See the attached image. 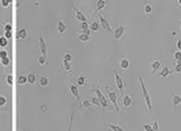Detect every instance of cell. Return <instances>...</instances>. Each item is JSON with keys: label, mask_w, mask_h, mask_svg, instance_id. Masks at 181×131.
<instances>
[{"label": "cell", "mask_w": 181, "mask_h": 131, "mask_svg": "<svg viewBox=\"0 0 181 131\" xmlns=\"http://www.w3.org/2000/svg\"><path fill=\"white\" fill-rule=\"evenodd\" d=\"M0 3H1V6H2L3 8H7V7L9 6V3H10V2H9V0H1V1H0Z\"/></svg>", "instance_id": "ab89813d"}, {"label": "cell", "mask_w": 181, "mask_h": 131, "mask_svg": "<svg viewBox=\"0 0 181 131\" xmlns=\"http://www.w3.org/2000/svg\"><path fill=\"white\" fill-rule=\"evenodd\" d=\"M174 59L177 61L181 60V51H177V52L174 53Z\"/></svg>", "instance_id": "b9f144b4"}, {"label": "cell", "mask_w": 181, "mask_h": 131, "mask_svg": "<svg viewBox=\"0 0 181 131\" xmlns=\"http://www.w3.org/2000/svg\"><path fill=\"white\" fill-rule=\"evenodd\" d=\"M0 63H1V59H0Z\"/></svg>", "instance_id": "c3c4849f"}, {"label": "cell", "mask_w": 181, "mask_h": 131, "mask_svg": "<svg viewBox=\"0 0 181 131\" xmlns=\"http://www.w3.org/2000/svg\"><path fill=\"white\" fill-rule=\"evenodd\" d=\"M177 48H178V51H181V40L178 39L177 41Z\"/></svg>", "instance_id": "f6af8a7d"}, {"label": "cell", "mask_w": 181, "mask_h": 131, "mask_svg": "<svg viewBox=\"0 0 181 131\" xmlns=\"http://www.w3.org/2000/svg\"><path fill=\"white\" fill-rule=\"evenodd\" d=\"M121 103H122V106L125 109H128V107H130L134 104V97L130 96V95H123Z\"/></svg>", "instance_id": "9c48e42d"}, {"label": "cell", "mask_w": 181, "mask_h": 131, "mask_svg": "<svg viewBox=\"0 0 181 131\" xmlns=\"http://www.w3.org/2000/svg\"><path fill=\"white\" fill-rule=\"evenodd\" d=\"M181 71V60L177 61V64H175V68H174V72H180Z\"/></svg>", "instance_id": "f35d334b"}, {"label": "cell", "mask_w": 181, "mask_h": 131, "mask_svg": "<svg viewBox=\"0 0 181 131\" xmlns=\"http://www.w3.org/2000/svg\"><path fill=\"white\" fill-rule=\"evenodd\" d=\"M8 45V40L2 35L0 36V48H6Z\"/></svg>", "instance_id": "484cf974"}, {"label": "cell", "mask_w": 181, "mask_h": 131, "mask_svg": "<svg viewBox=\"0 0 181 131\" xmlns=\"http://www.w3.org/2000/svg\"><path fill=\"white\" fill-rule=\"evenodd\" d=\"M74 35L82 42H88L92 39V35H84V34H74Z\"/></svg>", "instance_id": "2e32d148"}, {"label": "cell", "mask_w": 181, "mask_h": 131, "mask_svg": "<svg viewBox=\"0 0 181 131\" xmlns=\"http://www.w3.org/2000/svg\"><path fill=\"white\" fill-rule=\"evenodd\" d=\"M62 64H64V68L66 73H70V70H71V64H70V62H68V61H64V60Z\"/></svg>", "instance_id": "d4e9b609"}, {"label": "cell", "mask_w": 181, "mask_h": 131, "mask_svg": "<svg viewBox=\"0 0 181 131\" xmlns=\"http://www.w3.org/2000/svg\"><path fill=\"white\" fill-rule=\"evenodd\" d=\"M19 131H23V130H21V129H19Z\"/></svg>", "instance_id": "7dc6e473"}, {"label": "cell", "mask_w": 181, "mask_h": 131, "mask_svg": "<svg viewBox=\"0 0 181 131\" xmlns=\"http://www.w3.org/2000/svg\"><path fill=\"white\" fill-rule=\"evenodd\" d=\"M3 36H5V37H6L7 40H10L11 37H12V33H11V32H6Z\"/></svg>", "instance_id": "ee69618b"}, {"label": "cell", "mask_w": 181, "mask_h": 131, "mask_svg": "<svg viewBox=\"0 0 181 131\" xmlns=\"http://www.w3.org/2000/svg\"><path fill=\"white\" fill-rule=\"evenodd\" d=\"M152 10H153V7H152L149 3H145V5H144V14L149 15V14L152 12Z\"/></svg>", "instance_id": "4316f807"}, {"label": "cell", "mask_w": 181, "mask_h": 131, "mask_svg": "<svg viewBox=\"0 0 181 131\" xmlns=\"http://www.w3.org/2000/svg\"><path fill=\"white\" fill-rule=\"evenodd\" d=\"M82 106L87 109L88 111H92V107H91L92 106V103H91V101H84L82 103Z\"/></svg>", "instance_id": "f1b7e54d"}, {"label": "cell", "mask_w": 181, "mask_h": 131, "mask_svg": "<svg viewBox=\"0 0 181 131\" xmlns=\"http://www.w3.org/2000/svg\"><path fill=\"white\" fill-rule=\"evenodd\" d=\"M76 112H73V114L69 118V122H68V131H71V125H73V120H74V115Z\"/></svg>", "instance_id": "836d02e7"}, {"label": "cell", "mask_w": 181, "mask_h": 131, "mask_svg": "<svg viewBox=\"0 0 181 131\" xmlns=\"http://www.w3.org/2000/svg\"><path fill=\"white\" fill-rule=\"evenodd\" d=\"M129 66H130V61L128 60L127 58H122L121 61H120V67H121V69L127 70L128 68H129Z\"/></svg>", "instance_id": "e0dca14e"}, {"label": "cell", "mask_w": 181, "mask_h": 131, "mask_svg": "<svg viewBox=\"0 0 181 131\" xmlns=\"http://www.w3.org/2000/svg\"><path fill=\"white\" fill-rule=\"evenodd\" d=\"M157 73H159V76H161V77H168L169 75L173 73V72H172L168 67H163V68H161L160 71H159Z\"/></svg>", "instance_id": "5bb4252c"}, {"label": "cell", "mask_w": 181, "mask_h": 131, "mask_svg": "<svg viewBox=\"0 0 181 131\" xmlns=\"http://www.w3.org/2000/svg\"><path fill=\"white\" fill-rule=\"evenodd\" d=\"M27 82V77L26 76H21L19 78H18V84L19 85H24V84H26Z\"/></svg>", "instance_id": "e575fe53"}, {"label": "cell", "mask_w": 181, "mask_h": 131, "mask_svg": "<svg viewBox=\"0 0 181 131\" xmlns=\"http://www.w3.org/2000/svg\"><path fill=\"white\" fill-rule=\"evenodd\" d=\"M58 32H59V34L60 35H62L64 33V30H67V26H66V24H64V20H61V19H59L58 20Z\"/></svg>", "instance_id": "4fadbf2b"}, {"label": "cell", "mask_w": 181, "mask_h": 131, "mask_svg": "<svg viewBox=\"0 0 181 131\" xmlns=\"http://www.w3.org/2000/svg\"><path fill=\"white\" fill-rule=\"evenodd\" d=\"M180 28H181V26H180Z\"/></svg>", "instance_id": "f907efd6"}, {"label": "cell", "mask_w": 181, "mask_h": 131, "mask_svg": "<svg viewBox=\"0 0 181 131\" xmlns=\"http://www.w3.org/2000/svg\"><path fill=\"white\" fill-rule=\"evenodd\" d=\"M104 91L107 93V98L109 100L110 103H112V105L114 106V110L116 111H120V107H119V103H118V94L116 91H113L112 88L110 87H104Z\"/></svg>", "instance_id": "3957f363"}, {"label": "cell", "mask_w": 181, "mask_h": 131, "mask_svg": "<svg viewBox=\"0 0 181 131\" xmlns=\"http://www.w3.org/2000/svg\"><path fill=\"white\" fill-rule=\"evenodd\" d=\"M89 30H92V32H97V30H100V24L96 23L95 20H93V21L89 24Z\"/></svg>", "instance_id": "603a6c76"}, {"label": "cell", "mask_w": 181, "mask_h": 131, "mask_svg": "<svg viewBox=\"0 0 181 131\" xmlns=\"http://www.w3.org/2000/svg\"><path fill=\"white\" fill-rule=\"evenodd\" d=\"M97 17L100 18V21H101V26H102L104 30H107V32H110V33H112V32H113L112 27H111V25H110V23H109V21H107V20L105 19V18H104V17H103L101 14H100V15H97Z\"/></svg>", "instance_id": "30bf717a"}, {"label": "cell", "mask_w": 181, "mask_h": 131, "mask_svg": "<svg viewBox=\"0 0 181 131\" xmlns=\"http://www.w3.org/2000/svg\"><path fill=\"white\" fill-rule=\"evenodd\" d=\"M27 82L33 86V85H35V82H36V75H35V72L34 71H30L28 73H27Z\"/></svg>", "instance_id": "7c38bea8"}, {"label": "cell", "mask_w": 181, "mask_h": 131, "mask_svg": "<svg viewBox=\"0 0 181 131\" xmlns=\"http://www.w3.org/2000/svg\"><path fill=\"white\" fill-rule=\"evenodd\" d=\"M144 130L145 131H154L153 130V127L150 124H144Z\"/></svg>", "instance_id": "7bdbcfd3"}, {"label": "cell", "mask_w": 181, "mask_h": 131, "mask_svg": "<svg viewBox=\"0 0 181 131\" xmlns=\"http://www.w3.org/2000/svg\"><path fill=\"white\" fill-rule=\"evenodd\" d=\"M153 130L154 131H160V127H159V120L157 119H155L154 120V123H153Z\"/></svg>", "instance_id": "8d00e7d4"}, {"label": "cell", "mask_w": 181, "mask_h": 131, "mask_svg": "<svg viewBox=\"0 0 181 131\" xmlns=\"http://www.w3.org/2000/svg\"><path fill=\"white\" fill-rule=\"evenodd\" d=\"M7 103H8V100H7V98H6L3 95H0V107L5 106Z\"/></svg>", "instance_id": "1f68e13d"}, {"label": "cell", "mask_w": 181, "mask_h": 131, "mask_svg": "<svg viewBox=\"0 0 181 131\" xmlns=\"http://www.w3.org/2000/svg\"><path fill=\"white\" fill-rule=\"evenodd\" d=\"M64 60L68 61V62H71V61H73V55H71V53H70L69 51L64 55Z\"/></svg>", "instance_id": "4dcf8cb0"}, {"label": "cell", "mask_w": 181, "mask_h": 131, "mask_svg": "<svg viewBox=\"0 0 181 131\" xmlns=\"http://www.w3.org/2000/svg\"><path fill=\"white\" fill-rule=\"evenodd\" d=\"M92 93H95L96 94V97L98 98V101L101 103V106H102L104 110H113V107L111 106L110 102H107V96L100 91V87H94V88L92 89Z\"/></svg>", "instance_id": "7a4b0ae2"}, {"label": "cell", "mask_w": 181, "mask_h": 131, "mask_svg": "<svg viewBox=\"0 0 181 131\" xmlns=\"http://www.w3.org/2000/svg\"><path fill=\"white\" fill-rule=\"evenodd\" d=\"M150 67H152L153 73H156V72H159V71H160V69L162 68L160 59H155V60H153L152 64H150Z\"/></svg>", "instance_id": "8fae6325"}, {"label": "cell", "mask_w": 181, "mask_h": 131, "mask_svg": "<svg viewBox=\"0 0 181 131\" xmlns=\"http://www.w3.org/2000/svg\"><path fill=\"white\" fill-rule=\"evenodd\" d=\"M3 78H5L6 85H8V86H12V85H14V76H12L11 73H9V75H5Z\"/></svg>", "instance_id": "d6986e66"}, {"label": "cell", "mask_w": 181, "mask_h": 131, "mask_svg": "<svg viewBox=\"0 0 181 131\" xmlns=\"http://www.w3.org/2000/svg\"><path fill=\"white\" fill-rule=\"evenodd\" d=\"M37 61H39V63H40L41 66H44V64H48V58H44L43 55H41V57H39V58H37Z\"/></svg>", "instance_id": "f546056e"}, {"label": "cell", "mask_w": 181, "mask_h": 131, "mask_svg": "<svg viewBox=\"0 0 181 131\" xmlns=\"http://www.w3.org/2000/svg\"><path fill=\"white\" fill-rule=\"evenodd\" d=\"M5 58H8V52L6 50H0V59H5Z\"/></svg>", "instance_id": "74e56055"}, {"label": "cell", "mask_w": 181, "mask_h": 131, "mask_svg": "<svg viewBox=\"0 0 181 131\" xmlns=\"http://www.w3.org/2000/svg\"><path fill=\"white\" fill-rule=\"evenodd\" d=\"M114 85L119 89V93L123 96V88H125V84H123V80L121 78V76L118 73L117 70H114Z\"/></svg>", "instance_id": "277c9868"}, {"label": "cell", "mask_w": 181, "mask_h": 131, "mask_svg": "<svg viewBox=\"0 0 181 131\" xmlns=\"http://www.w3.org/2000/svg\"><path fill=\"white\" fill-rule=\"evenodd\" d=\"M177 5H178V6H181V0H179V1H177Z\"/></svg>", "instance_id": "bcb514c9"}, {"label": "cell", "mask_w": 181, "mask_h": 131, "mask_svg": "<svg viewBox=\"0 0 181 131\" xmlns=\"http://www.w3.org/2000/svg\"><path fill=\"white\" fill-rule=\"evenodd\" d=\"M180 76H181V73H180Z\"/></svg>", "instance_id": "681fc988"}, {"label": "cell", "mask_w": 181, "mask_h": 131, "mask_svg": "<svg viewBox=\"0 0 181 131\" xmlns=\"http://www.w3.org/2000/svg\"><path fill=\"white\" fill-rule=\"evenodd\" d=\"M49 85V79L45 76H41L40 77V86L41 87H46Z\"/></svg>", "instance_id": "cb8c5ba5"}, {"label": "cell", "mask_w": 181, "mask_h": 131, "mask_svg": "<svg viewBox=\"0 0 181 131\" xmlns=\"http://www.w3.org/2000/svg\"><path fill=\"white\" fill-rule=\"evenodd\" d=\"M27 34H28V30H26V28H21V30H18V34H17L16 39L17 40H24V39L27 37Z\"/></svg>", "instance_id": "9a60e30c"}, {"label": "cell", "mask_w": 181, "mask_h": 131, "mask_svg": "<svg viewBox=\"0 0 181 131\" xmlns=\"http://www.w3.org/2000/svg\"><path fill=\"white\" fill-rule=\"evenodd\" d=\"M172 102H173V106L177 107L179 104H181V96L179 95H172Z\"/></svg>", "instance_id": "7402d4cb"}, {"label": "cell", "mask_w": 181, "mask_h": 131, "mask_svg": "<svg viewBox=\"0 0 181 131\" xmlns=\"http://www.w3.org/2000/svg\"><path fill=\"white\" fill-rule=\"evenodd\" d=\"M40 50L42 52L43 57L48 58V48H46V42L43 37V30H40Z\"/></svg>", "instance_id": "5b68a950"}, {"label": "cell", "mask_w": 181, "mask_h": 131, "mask_svg": "<svg viewBox=\"0 0 181 131\" xmlns=\"http://www.w3.org/2000/svg\"><path fill=\"white\" fill-rule=\"evenodd\" d=\"M73 9H74V14H75V18L77 20H79V21H82V23H84V21H87V17L85 16V14L83 12V11H80V10L78 9L77 7H76V5H73Z\"/></svg>", "instance_id": "52a82bcc"}, {"label": "cell", "mask_w": 181, "mask_h": 131, "mask_svg": "<svg viewBox=\"0 0 181 131\" xmlns=\"http://www.w3.org/2000/svg\"><path fill=\"white\" fill-rule=\"evenodd\" d=\"M105 6H107V1H105V0H100V1H97V2H96L95 11L97 12V11H100V10L104 9Z\"/></svg>", "instance_id": "ac0fdd59"}, {"label": "cell", "mask_w": 181, "mask_h": 131, "mask_svg": "<svg viewBox=\"0 0 181 131\" xmlns=\"http://www.w3.org/2000/svg\"><path fill=\"white\" fill-rule=\"evenodd\" d=\"M139 84H140V91H141V93H143L144 101H145L146 107H147V112H148V113H150V112H152V110H153V107H152V100H150V95H149L148 88L145 86L143 78H139Z\"/></svg>", "instance_id": "6da1fadb"}, {"label": "cell", "mask_w": 181, "mask_h": 131, "mask_svg": "<svg viewBox=\"0 0 181 131\" xmlns=\"http://www.w3.org/2000/svg\"><path fill=\"white\" fill-rule=\"evenodd\" d=\"M69 91H70V93H71V95L75 97V100H76V102L82 106V102H80V96H79V91H78V87L75 85V84H70V86H69Z\"/></svg>", "instance_id": "8992f818"}, {"label": "cell", "mask_w": 181, "mask_h": 131, "mask_svg": "<svg viewBox=\"0 0 181 131\" xmlns=\"http://www.w3.org/2000/svg\"><path fill=\"white\" fill-rule=\"evenodd\" d=\"M88 28H89V24H88L87 21H84V23H82V30H88Z\"/></svg>", "instance_id": "60d3db41"}, {"label": "cell", "mask_w": 181, "mask_h": 131, "mask_svg": "<svg viewBox=\"0 0 181 131\" xmlns=\"http://www.w3.org/2000/svg\"><path fill=\"white\" fill-rule=\"evenodd\" d=\"M107 128L111 129L112 131H125L119 124H116V123H109L107 124Z\"/></svg>", "instance_id": "44dd1931"}, {"label": "cell", "mask_w": 181, "mask_h": 131, "mask_svg": "<svg viewBox=\"0 0 181 131\" xmlns=\"http://www.w3.org/2000/svg\"><path fill=\"white\" fill-rule=\"evenodd\" d=\"M1 64H2L3 67H8V66L10 64V59H9V58H5V59H2V60H1Z\"/></svg>", "instance_id": "d590c367"}, {"label": "cell", "mask_w": 181, "mask_h": 131, "mask_svg": "<svg viewBox=\"0 0 181 131\" xmlns=\"http://www.w3.org/2000/svg\"><path fill=\"white\" fill-rule=\"evenodd\" d=\"M3 30L6 32H12V24L11 23H5L3 24Z\"/></svg>", "instance_id": "83f0119b"}, {"label": "cell", "mask_w": 181, "mask_h": 131, "mask_svg": "<svg viewBox=\"0 0 181 131\" xmlns=\"http://www.w3.org/2000/svg\"><path fill=\"white\" fill-rule=\"evenodd\" d=\"M91 103H92V104H94V105L97 106V107H100V106H101V103H100L98 98H97L96 96H94V97H92V98H91Z\"/></svg>", "instance_id": "d6a6232c"}, {"label": "cell", "mask_w": 181, "mask_h": 131, "mask_svg": "<svg viewBox=\"0 0 181 131\" xmlns=\"http://www.w3.org/2000/svg\"><path fill=\"white\" fill-rule=\"evenodd\" d=\"M76 81H77V84H78L79 86H84L86 84V77L83 76V75H78V76L76 77Z\"/></svg>", "instance_id": "ffe728a7"}, {"label": "cell", "mask_w": 181, "mask_h": 131, "mask_svg": "<svg viewBox=\"0 0 181 131\" xmlns=\"http://www.w3.org/2000/svg\"><path fill=\"white\" fill-rule=\"evenodd\" d=\"M126 26H123V25H119L116 30H113V37H114V40H120L122 36H123V34H125V32H126Z\"/></svg>", "instance_id": "ba28073f"}]
</instances>
